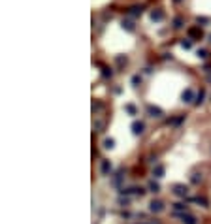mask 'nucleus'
<instances>
[{
    "label": "nucleus",
    "mask_w": 211,
    "mask_h": 224,
    "mask_svg": "<svg viewBox=\"0 0 211 224\" xmlns=\"http://www.w3.org/2000/svg\"><path fill=\"white\" fill-rule=\"evenodd\" d=\"M173 211L175 213H187V204L185 201H177V204H173Z\"/></svg>",
    "instance_id": "12"
},
{
    "label": "nucleus",
    "mask_w": 211,
    "mask_h": 224,
    "mask_svg": "<svg viewBox=\"0 0 211 224\" xmlns=\"http://www.w3.org/2000/svg\"><path fill=\"white\" fill-rule=\"evenodd\" d=\"M123 173H125V170H119V172L115 173V177L111 179V183H113L115 186H119V185H121V181H123V177H125Z\"/></svg>",
    "instance_id": "10"
},
{
    "label": "nucleus",
    "mask_w": 211,
    "mask_h": 224,
    "mask_svg": "<svg viewBox=\"0 0 211 224\" xmlns=\"http://www.w3.org/2000/svg\"><path fill=\"white\" fill-rule=\"evenodd\" d=\"M121 25H123V28H125V30H128V32H134V23H132V21H123Z\"/></svg>",
    "instance_id": "19"
},
{
    "label": "nucleus",
    "mask_w": 211,
    "mask_h": 224,
    "mask_svg": "<svg viewBox=\"0 0 211 224\" xmlns=\"http://www.w3.org/2000/svg\"><path fill=\"white\" fill-rule=\"evenodd\" d=\"M207 81H209V83H211V74H209V75H207Z\"/></svg>",
    "instance_id": "30"
},
{
    "label": "nucleus",
    "mask_w": 211,
    "mask_h": 224,
    "mask_svg": "<svg viewBox=\"0 0 211 224\" xmlns=\"http://www.w3.org/2000/svg\"><path fill=\"white\" fill-rule=\"evenodd\" d=\"M191 201H194V204H200L202 207H207V204H209V201H207L204 196H194V198H191Z\"/></svg>",
    "instance_id": "13"
},
{
    "label": "nucleus",
    "mask_w": 211,
    "mask_h": 224,
    "mask_svg": "<svg viewBox=\"0 0 211 224\" xmlns=\"http://www.w3.org/2000/svg\"><path fill=\"white\" fill-rule=\"evenodd\" d=\"M140 81H141V77H140V75H134V77H132V85H134V87H136Z\"/></svg>",
    "instance_id": "28"
},
{
    "label": "nucleus",
    "mask_w": 211,
    "mask_h": 224,
    "mask_svg": "<svg viewBox=\"0 0 211 224\" xmlns=\"http://www.w3.org/2000/svg\"><path fill=\"white\" fill-rule=\"evenodd\" d=\"M172 192L177 196V198H187V194H188V186L187 185H181V183H177V185H173V190Z\"/></svg>",
    "instance_id": "2"
},
{
    "label": "nucleus",
    "mask_w": 211,
    "mask_h": 224,
    "mask_svg": "<svg viewBox=\"0 0 211 224\" xmlns=\"http://www.w3.org/2000/svg\"><path fill=\"white\" fill-rule=\"evenodd\" d=\"M162 17H164V13L160 12V9H155V12L151 13V19H153V21H157V23H158V21H162Z\"/></svg>",
    "instance_id": "16"
},
{
    "label": "nucleus",
    "mask_w": 211,
    "mask_h": 224,
    "mask_svg": "<svg viewBox=\"0 0 211 224\" xmlns=\"http://www.w3.org/2000/svg\"><path fill=\"white\" fill-rule=\"evenodd\" d=\"M183 121H185V117L181 115V117H177V119H172V121H168V122H170V125H173V126H177V125H181Z\"/></svg>",
    "instance_id": "22"
},
{
    "label": "nucleus",
    "mask_w": 211,
    "mask_h": 224,
    "mask_svg": "<svg viewBox=\"0 0 211 224\" xmlns=\"http://www.w3.org/2000/svg\"><path fill=\"white\" fill-rule=\"evenodd\" d=\"M175 215H179V219L183 220V224H196V219L192 215H188V213H175Z\"/></svg>",
    "instance_id": "7"
},
{
    "label": "nucleus",
    "mask_w": 211,
    "mask_h": 224,
    "mask_svg": "<svg viewBox=\"0 0 211 224\" xmlns=\"http://www.w3.org/2000/svg\"><path fill=\"white\" fill-rule=\"evenodd\" d=\"M188 38H196V40H200V38H202V30H200V28H188Z\"/></svg>",
    "instance_id": "11"
},
{
    "label": "nucleus",
    "mask_w": 211,
    "mask_h": 224,
    "mask_svg": "<svg viewBox=\"0 0 211 224\" xmlns=\"http://www.w3.org/2000/svg\"><path fill=\"white\" fill-rule=\"evenodd\" d=\"M147 188L151 190V192H155V194H157V192H158V190H160V185H158L157 181H149V185H147Z\"/></svg>",
    "instance_id": "15"
},
{
    "label": "nucleus",
    "mask_w": 211,
    "mask_h": 224,
    "mask_svg": "<svg viewBox=\"0 0 211 224\" xmlns=\"http://www.w3.org/2000/svg\"><path fill=\"white\" fill-rule=\"evenodd\" d=\"M204 98H206V91H200V92L196 94V100H194V104H196V106H200V104L204 102Z\"/></svg>",
    "instance_id": "17"
},
{
    "label": "nucleus",
    "mask_w": 211,
    "mask_h": 224,
    "mask_svg": "<svg viewBox=\"0 0 211 224\" xmlns=\"http://www.w3.org/2000/svg\"><path fill=\"white\" fill-rule=\"evenodd\" d=\"M207 21H209V19H206V17H198L196 23H207Z\"/></svg>",
    "instance_id": "29"
},
{
    "label": "nucleus",
    "mask_w": 211,
    "mask_h": 224,
    "mask_svg": "<svg viewBox=\"0 0 211 224\" xmlns=\"http://www.w3.org/2000/svg\"><path fill=\"white\" fill-rule=\"evenodd\" d=\"M149 211L151 213H162L164 211V204L160 200H153L151 204H149Z\"/></svg>",
    "instance_id": "5"
},
{
    "label": "nucleus",
    "mask_w": 211,
    "mask_h": 224,
    "mask_svg": "<svg viewBox=\"0 0 211 224\" xmlns=\"http://www.w3.org/2000/svg\"><path fill=\"white\" fill-rule=\"evenodd\" d=\"M209 42H211V36H209Z\"/></svg>",
    "instance_id": "32"
},
{
    "label": "nucleus",
    "mask_w": 211,
    "mask_h": 224,
    "mask_svg": "<svg viewBox=\"0 0 211 224\" xmlns=\"http://www.w3.org/2000/svg\"><path fill=\"white\" fill-rule=\"evenodd\" d=\"M117 201H119V205H128V204H130V198H128V196H121V194H119V200H117Z\"/></svg>",
    "instance_id": "20"
},
{
    "label": "nucleus",
    "mask_w": 211,
    "mask_h": 224,
    "mask_svg": "<svg viewBox=\"0 0 211 224\" xmlns=\"http://www.w3.org/2000/svg\"><path fill=\"white\" fill-rule=\"evenodd\" d=\"M181 47L191 49V47H192V40H183V42H181Z\"/></svg>",
    "instance_id": "25"
},
{
    "label": "nucleus",
    "mask_w": 211,
    "mask_h": 224,
    "mask_svg": "<svg viewBox=\"0 0 211 224\" xmlns=\"http://www.w3.org/2000/svg\"><path fill=\"white\" fill-rule=\"evenodd\" d=\"M183 27V19L181 17H175L173 19V28H181Z\"/></svg>",
    "instance_id": "23"
},
{
    "label": "nucleus",
    "mask_w": 211,
    "mask_h": 224,
    "mask_svg": "<svg viewBox=\"0 0 211 224\" xmlns=\"http://www.w3.org/2000/svg\"><path fill=\"white\" fill-rule=\"evenodd\" d=\"M153 175L157 177V179H160V177H164V166L162 164H157L153 168Z\"/></svg>",
    "instance_id": "9"
},
{
    "label": "nucleus",
    "mask_w": 211,
    "mask_h": 224,
    "mask_svg": "<svg viewBox=\"0 0 211 224\" xmlns=\"http://www.w3.org/2000/svg\"><path fill=\"white\" fill-rule=\"evenodd\" d=\"M119 194L121 196H130V194H136V196H143V194H145V190H143V188H140V186H123V188H121L119 190Z\"/></svg>",
    "instance_id": "1"
},
{
    "label": "nucleus",
    "mask_w": 211,
    "mask_h": 224,
    "mask_svg": "<svg viewBox=\"0 0 211 224\" xmlns=\"http://www.w3.org/2000/svg\"><path fill=\"white\" fill-rule=\"evenodd\" d=\"M140 13H141V8H138V6L130 8V15H140Z\"/></svg>",
    "instance_id": "26"
},
{
    "label": "nucleus",
    "mask_w": 211,
    "mask_h": 224,
    "mask_svg": "<svg viewBox=\"0 0 211 224\" xmlns=\"http://www.w3.org/2000/svg\"><path fill=\"white\" fill-rule=\"evenodd\" d=\"M100 173H102V175H109V173H111V162H109V160H102V164H100Z\"/></svg>",
    "instance_id": "8"
},
{
    "label": "nucleus",
    "mask_w": 211,
    "mask_h": 224,
    "mask_svg": "<svg viewBox=\"0 0 211 224\" xmlns=\"http://www.w3.org/2000/svg\"><path fill=\"white\" fill-rule=\"evenodd\" d=\"M200 181H202V173H192V177H191V183H192V185H198Z\"/></svg>",
    "instance_id": "21"
},
{
    "label": "nucleus",
    "mask_w": 211,
    "mask_h": 224,
    "mask_svg": "<svg viewBox=\"0 0 211 224\" xmlns=\"http://www.w3.org/2000/svg\"><path fill=\"white\" fill-rule=\"evenodd\" d=\"M102 75L106 77V79H107V77H111V75H113V72H111V68H102Z\"/></svg>",
    "instance_id": "24"
},
{
    "label": "nucleus",
    "mask_w": 211,
    "mask_h": 224,
    "mask_svg": "<svg viewBox=\"0 0 211 224\" xmlns=\"http://www.w3.org/2000/svg\"><path fill=\"white\" fill-rule=\"evenodd\" d=\"M125 111H126L128 115H138V109H136L134 104H126V106H125Z\"/></svg>",
    "instance_id": "14"
},
{
    "label": "nucleus",
    "mask_w": 211,
    "mask_h": 224,
    "mask_svg": "<svg viewBox=\"0 0 211 224\" xmlns=\"http://www.w3.org/2000/svg\"><path fill=\"white\" fill-rule=\"evenodd\" d=\"M104 147H106V149H113V147H115V139H113V138H106V139H104Z\"/></svg>",
    "instance_id": "18"
},
{
    "label": "nucleus",
    "mask_w": 211,
    "mask_h": 224,
    "mask_svg": "<svg viewBox=\"0 0 211 224\" xmlns=\"http://www.w3.org/2000/svg\"><path fill=\"white\" fill-rule=\"evenodd\" d=\"M175 2H181V0H175Z\"/></svg>",
    "instance_id": "31"
},
{
    "label": "nucleus",
    "mask_w": 211,
    "mask_h": 224,
    "mask_svg": "<svg viewBox=\"0 0 211 224\" xmlns=\"http://www.w3.org/2000/svg\"><path fill=\"white\" fill-rule=\"evenodd\" d=\"M181 100H183L185 104H192L194 100H196L194 91H192V89H185V91H183V94H181Z\"/></svg>",
    "instance_id": "3"
},
{
    "label": "nucleus",
    "mask_w": 211,
    "mask_h": 224,
    "mask_svg": "<svg viewBox=\"0 0 211 224\" xmlns=\"http://www.w3.org/2000/svg\"><path fill=\"white\" fill-rule=\"evenodd\" d=\"M130 128H132V134H134V136H141L143 130H145V125H143L141 121H134Z\"/></svg>",
    "instance_id": "4"
},
{
    "label": "nucleus",
    "mask_w": 211,
    "mask_h": 224,
    "mask_svg": "<svg viewBox=\"0 0 211 224\" xmlns=\"http://www.w3.org/2000/svg\"><path fill=\"white\" fill-rule=\"evenodd\" d=\"M196 55H198L200 59H206V57H207V51H206V49H198V53H196Z\"/></svg>",
    "instance_id": "27"
},
{
    "label": "nucleus",
    "mask_w": 211,
    "mask_h": 224,
    "mask_svg": "<svg viewBox=\"0 0 211 224\" xmlns=\"http://www.w3.org/2000/svg\"><path fill=\"white\" fill-rule=\"evenodd\" d=\"M147 113H149L151 117H157V119H160V117L164 115V111H162L158 106H147Z\"/></svg>",
    "instance_id": "6"
}]
</instances>
